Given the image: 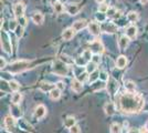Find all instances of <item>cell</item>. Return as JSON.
Instances as JSON below:
<instances>
[{"label": "cell", "mask_w": 148, "mask_h": 133, "mask_svg": "<svg viewBox=\"0 0 148 133\" xmlns=\"http://www.w3.org/2000/svg\"><path fill=\"white\" fill-rule=\"evenodd\" d=\"M64 1H65V0H64Z\"/></svg>", "instance_id": "52"}, {"label": "cell", "mask_w": 148, "mask_h": 133, "mask_svg": "<svg viewBox=\"0 0 148 133\" xmlns=\"http://www.w3.org/2000/svg\"><path fill=\"white\" fill-rule=\"evenodd\" d=\"M13 13L16 16V18L19 19L21 17H23V13H25V5L22 2H18L13 6Z\"/></svg>", "instance_id": "5"}, {"label": "cell", "mask_w": 148, "mask_h": 133, "mask_svg": "<svg viewBox=\"0 0 148 133\" xmlns=\"http://www.w3.org/2000/svg\"><path fill=\"white\" fill-rule=\"evenodd\" d=\"M139 1H140L142 5H146V3L148 2V0H139Z\"/></svg>", "instance_id": "47"}, {"label": "cell", "mask_w": 148, "mask_h": 133, "mask_svg": "<svg viewBox=\"0 0 148 133\" xmlns=\"http://www.w3.org/2000/svg\"><path fill=\"white\" fill-rule=\"evenodd\" d=\"M51 1H52L53 3H56V2H58V0H51Z\"/></svg>", "instance_id": "50"}, {"label": "cell", "mask_w": 148, "mask_h": 133, "mask_svg": "<svg viewBox=\"0 0 148 133\" xmlns=\"http://www.w3.org/2000/svg\"><path fill=\"white\" fill-rule=\"evenodd\" d=\"M126 36L130 39H135L137 37V28L135 25H130L126 30Z\"/></svg>", "instance_id": "17"}, {"label": "cell", "mask_w": 148, "mask_h": 133, "mask_svg": "<svg viewBox=\"0 0 148 133\" xmlns=\"http://www.w3.org/2000/svg\"><path fill=\"white\" fill-rule=\"evenodd\" d=\"M71 89L73 90L74 92L79 93V92L82 91V89H83V84H82V82H81L80 80L74 79V80H72V82H71Z\"/></svg>", "instance_id": "9"}, {"label": "cell", "mask_w": 148, "mask_h": 133, "mask_svg": "<svg viewBox=\"0 0 148 133\" xmlns=\"http://www.w3.org/2000/svg\"><path fill=\"white\" fill-rule=\"evenodd\" d=\"M116 25H114V23H104L103 25V30L105 32H108V33H114V32L116 31Z\"/></svg>", "instance_id": "21"}, {"label": "cell", "mask_w": 148, "mask_h": 133, "mask_svg": "<svg viewBox=\"0 0 148 133\" xmlns=\"http://www.w3.org/2000/svg\"><path fill=\"white\" fill-rule=\"evenodd\" d=\"M122 132V127L117 123H114L111 125V133H121Z\"/></svg>", "instance_id": "31"}, {"label": "cell", "mask_w": 148, "mask_h": 133, "mask_svg": "<svg viewBox=\"0 0 148 133\" xmlns=\"http://www.w3.org/2000/svg\"><path fill=\"white\" fill-rule=\"evenodd\" d=\"M92 61L94 62V63H99V62H101V57H99V54H95V56H93Z\"/></svg>", "instance_id": "43"}, {"label": "cell", "mask_w": 148, "mask_h": 133, "mask_svg": "<svg viewBox=\"0 0 148 133\" xmlns=\"http://www.w3.org/2000/svg\"><path fill=\"white\" fill-rule=\"evenodd\" d=\"M146 127H147V129H148V122H147V124H146Z\"/></svg>", "instance_id": "51"}, {"label": "cell", "mask_w": 148, "mask_h": 133, "mask_svg": "<svg viewBox=\"0 0 148 133\" xmlns=\"http://www.w3.org/2000/svg\"><path fill=\"white\" fill-rule=\"evenodd\" d=\"M23 31H25V28L21 27V25H18L17 29L14 30V33H16V36H17L18 38H21V37L23 36Z\"/></svg>", "instance_id": "34"}, {"label": "cell", "mask_w": 148, "mask_h": 133, "mask_svg": "<svg viewBox=\"0 0 148 133\" xmlns=\"http://www.w3.org/2000/svg\"><path fill=\"white\" fill-rule=\"evenodd\" d=\"M64 125L69 127V129H71L73 125H75V119H74L73 116H68L66 120L64 121Z\"/></svg>", "instance_id": "25"}, {"label": "cell", "mask_w": 148, "mask_h": 133, "mask_svg": "<svg viewBox=\"0 0 148 133\" xmlns=\"http://www.w3.org/2000/svg\"><path fill=\"white\" fill-rule=\"evenodd\" d=\"M74 33H75V30L73 28H69L66 30H64L63 34H62V38L64 39L65 41H69L74 37Z\"/></svg>", "instance_id": "14"}, {"label": "cell", "mask_w": 148, "mask_h": 133, "mask_svg": "<svg viewBox=\"0 0 148 133\" xmlns=\"http://www.w3.org/2000/svg\"><path fill=\"white\" fill-rule=\"evenodd\" d=\"M31 62L30 61H25V60H20L17 62H13L10 67H9V72L11 73H20L25 70L31 68Z\"/></svg>", "instance_id": "2"}, {"label": "cell", "mask_w": 148, "mask_h": 133, "mask_svg": "<svg viewBox=\"0 0 148 133\" xmlns=\"http://www.w3.org/2000/svg\"><path fill=\"white\" fill-rule=\"evenodd\" d=\"M21 100H22V95H21V93H19V92H14L12 94V96H11V102H12L13 104H16V105H18L19 103L21 102Z\"/></svg>", "instance_id": "22"}, {"label": "cell", "mask_w": 148, "mask_h": 133, "mask_svg": "<svg viewBox=\"0 0 148 133\" xmlns=\"http://www.w3.org/2000/svg\"><path fill=\"white\" fill-rule=\"evenodd\" d=\"M91 51L95 52L96 54H99V53H102L104 51V48H103V45H102L99 40H95L91 43Z\"/></svg>", "instance_id": "6"}, {"label": "cell", "mask_w": 148, "mask_h": 133, "mask_svg": "<svg viewBox=\"0 0 148 133\" xmlns=\"http://www.w3.org/2000/svg\"><path fill=\"white\" fill-rule=\"evenodd\" d=\"M9 27H10V29H11L12 31H14V30L17 29V27H18V25H17V21L11 20V21H10V23H9Z\"/></svg>", "instance_id": "42"}, {"label": "cell", "mask_w": 148, "mask_h": 133, "mask_svg": "<svg viewBox=\"0 0 148 133\" xmlns=\"http://www.w3.org/2000/svg\"><path fill=\"white\" fill-rule=\"evenodd\" d=\"M70 133H81V129L79 125H73V127L70 129Z\"/></svg>", "instance_id": "39"}, {"label": "cell", "mask_w": 148, "mask_h": 133, "mask_svg": "<svg viewBox=\"0 0 148 133\" xmlns=\"http://www.w3.org/2000/svg\"><path fill=\"white\" fill-rule=\"evenodd\" d=\"M139 132L140 133H148V129L146 127H143L139 129Z\"/></svg>", "instance_id": "46"}, {"label": "cell", "mask_w": 148, "mask_h": 133, "mask_svg": "<svg viewBox=\"0 0 148 133\" xmlns=\"http://www.w3.org/2000/svg\"><path fill=\"white\" fill-rule=\"evenodd\" d=\"M18 22H19V25H21V27H23V28H25V25H27V19H25V17H21V18H19Z\"/></svg>", "instance_id": "41"}, {"label": "cell", "mask_w": 148, "mask_h": 133, "mask_svg": "<svg viewBox=\"0 0 148 133\" xmlns=\"http://www.w3.org/2000/svg\"><path fill=\"white\" fill-rule=\"evenodd\" d=\"M96 19L99 20V22H104L105 19H106V16L104 14V12H101L96 14Z\"/></svg>", "instance_id": "38"}, {"label": "cell", "mask_w": 148, "mask_h": 133, "mask_svg": "<svg viewBox=\"0 0 148 133\" xmlns=\"http://www.w3.org/2000/svg\"><path fill=\"white\" fill-rule=\"evenodd\" d=\"M56 88L62 91V90L65 89V84H64V82H62V81H59V82L56 83Z\"/></svg>", "instance_id": "44"}, {"label": "cell", "mask_w": 148, "mask_h": 133, "mask_svg": "<svg viewBox=\"0 0 148 133\" xmlns=\"http://www.w3.org/2000/svg\"><path fill=\"white\" fill-rule=\"evenodd\" d=\"M99 79L103 80V81H106V80H108V74H107L105 71H102V72L99 73Z\"/></svg>", "instance_id": "40"}, {"label": "cell", "mask_w": 148, "mask_h": 133, "mask_svg": "<svg viewBox=\"0 0 148 133\" xmlns=\"http://www.w3.org/2000/svg\"><path fill=\"white\" fill-rule=\"evenodd\" d=\"M128 44H130V38H128L127 36H122V37L119 38L118 45H119V49H121V50L126 49V48L128 47Z\"/></svg>", "instance_id": "11"}, {"label": "cell", "mask_w": 148, "mask_h": 133, "mask_svg": "<svg viewBox=\"0 0 148 133\" xmlns=\"http://www.w3.org/2000/svg\"><path fill=\"white\" fill-rule=\"evenodd\" d=\"M127 20L130 22H136L138 20V13L135 12V11H130L128 14H127Z\"/></svg>", "instance_id": "24"}, {"label": "cell", "mask_w": 148, "mask_h": 133, "mask_svg": "<svg viewBox=\"0 0 148 133\" xmlns=\"http://www.w3.org/2000/svg\"><path fill=\"white\" fill-rule=\"evenodd\" d=\"M107 89L110 90L111 93H115L116 90L118 89V83L116 82L114 79H111V80L108 81V84H107Z\"/></svg>", "instance_id": "18"}, {"label": "cell", "mask_w": 148, "mask_h": 133, "mask_svg": "<svg viewBox=\"0 0 148 133\" xmlns=\"http://www.w3.org/2000/svg\"><path fill=\"white\" fill-rule=\"evenodd\" d=\"M39 88H40L41 91H43V92H48V91H52L54 89V85L48 82H41Z\"/></svg>", "instance_id": "20"}, {"label": "cell", "mask_w": 148, "mask_h": 133, "mask_svg": "<svg viewBox=\"0 0 148 133\" xmlns=\"http://www.w3.org/2000/svg\"><path fill=\"white\" fill-rule=\"evenodd\" d=\"M75 63L77 64V65H86L87 63H88V61H87L85 58L83 57H79L76 58V60H75Z\"/></svg>", "instance_id": "30"}, {"label": "cell", "mask_w": 148, "mask_h": 133, "mask_svg": "<svg viewBox=\"0 0 148 133\" xmlns=\"http://www.w3.org/2000/svg\"><path fill=\"white\" fill-rule=\"evenodd\" d=\"M52 71H53V73H56V76H65L68 74V65H66V63H64L62 60H56V61L53 62Z\"/></svg>", "instance_id": "3"}, {"label": "cell", "mask_w": 148, "mask_h": 133, "mask_svg": "<svg viewBox=\"0 0 148 133\" xmlns=\"http://www.w3.org/2000/svg\"><path fill=\"white\" fill-rule=\"evenodd\" d=\"M0 67H1V69H5V68H6V61H5V59H2V58H1V60H0Z\"/></svg>", "instance_id": "45"}, {"label": "cell", "mask_w": 148, "mask_h": 133, "mask_svg": "<svg viewBox=\"0 0 148 133\" xmlns=\"http://www.w3.org/2000/svg\"><path fill=\"white\" fill-rule=\"evenodd\" d=\"M127 64V59L124 56H121V57L117 58V61H116V67L118 69H124Z\"/></svg>", "instance_id": "19"}, {"label": "cell", "mask_w": 148, "mask_h": 133, "mask_svg": "<svg viewBox=\"0 0 148 133\" xmlns=\"http://www.w3.org/2000/svg\"><path fill=\"white\" fill-rule=\"evenodd\" d=\"M99 73H101V72L96 71V70H95L94 72H92V73H91V76H88V80H90V82H94L96 79H99Z\"/></svg>", "instance_id": "32"}, {"label": "cell", "mask_w": 148, "mask_h": 133, "mask_svg": "<svg viewBox=\"0 0 148 133\" xmlns=\"http://www.w3.org/2000/svg\"><path fill=\"white\" fill-rule=\"evenodd\" d=\"M65 11L70 14H76L79 11V6L76 3H69L65 7Z\"/></svg>", "instance_id": "16"}, {"label": "cell", "mask_w": 148, "mask_h": 133, "mask_svg": "<svg viewBox=\"0 0 148 133\" xmlns=\"http://www.w3.org/2000/svg\"><path fill=\"white\" fill-rule=\"evenodd\" d=\"M125 89L130 92H134L136 89V84L133 81H126L125 82Z\"/></svg>", "instance_id": "26"}, {"label": "cell", "mask_w": 148, "mask_h": 133, "mask_svg": "<svg viewBox=\"0 0 148 133\" xmlns=\"http://www.w3.org/2000/svg\"><path fill=\"white\" fill-rule=\"evenodd\" d=\"M104 111L107 115H113V114L115 113V111H116V109H115V104H114V103H112V102L106 103V104H105V107H104Z\"/></svg>", "instance_id": "15"}, {"label": "cell", "mask_w": 148, "mask_h": 133, "mask_svg": "<svg viewBox=\"0 0 148 133\" xmlns=\"http://www.w3.org/2000/svg\"><path fill=\"white\" fill-rule=\"evenodd\" d=\"M130 133H140L139 131H135V129H132V130H130Z\"/></svg>", "instance_id": "48"}, {"label": "cell", "mask_w": 148, "mask_h": 133, "mask_svg": "<svg viewBox=\"0 0 148 133\" xmlns=\"http://www.w3.org/2000/svg\"><path fill=\"white\" fill-rule=\"evenodd\" d=\"M95 1H96L97 3H103V2H104L105 0H95Z\"/></svg>", "instance_id": "49"}, {"label": "cell", "mask_w": 148, "mask_h": 133, "mask_svg": "<svg viewBox=\"0 0 148 133\" xmlns=\"http://www.w3.org/2000/svg\"><path fill=\"white\" fill-rule=\"evenodd\" d=\"M60 96H61V90H59L58 88H54L52 91H50V98L52 100H58L60 99Z\"/></svg>", "instance_id": "23"}, {"label": "cell", "mask_w": 148, "mask_h": 133, "mask_svg": "<svg viewBox=\"0 0 148 133\" xmlns=\"http://www.w3.org/2000/svg\"><path fill=\"white\" fill-rule=\"evenodd\" d=\"M83 57L86 59L87 61L90 62L91 60H92V58H93V56H92V51L91 50H85L84 52H83Z\"/></svg>", "instance_id": "35"}, {"label": "cell", "mask_w": 148, "mask_h": 133, "mask_svg": "<svg viewBox=\"0 0 148 133\" xmlns=\"http://www.w3.org/2000/svg\"><path fill=\"white\" fill-rule=\"evenodd\" d=\"M87 74H88L87 72H83V73H81V74L77 76V80H80L81 82H84L85 80L88 79V76H87Z\"/></svg>", "instance_id": "36"}, {"label": "cell", "mask_w": 148, "mask_h": 133, "mask_svg": "<svg viewBox=\"0 0 148 133\" xmlns=\"http://www.w3.org/2000/svg\"><path fill=\"white\" fill-rule=\"evenodd\" d=\"M1 47L2 49L6 51L7 53H11L12 48H11V41L9 39V36L6 32H1Z\"/></svg>", "instance_id": "4"}, {"label": "cell", "mask_w": 148, "mask_h": 133, "mask_svg": "<svg viewBox=\"0 0 148 133\" xmlns=\"http://www.w3.org/2000/svg\"><path fill=\"white\" fill-rule=\"evenodd\" d=\"M117 104L119 110H122L124 113H137L144 108V99L135 91H127L117 96Z\"/></svg>", "instance_id": "1"}, {"label": "cell", "mask_w": 148, "mask_h": 133, "mask_svg": "<svg viewBox=\"0 0 148 133\" xmlns=\"http://www.w3.org/2000/svg\"><path fill=\"white\" fill-rule=\"evenodd\" d=\"M96 70V63H94V62H88V63L86 64V72L87 73H92V72H94Z\"/></svg>", "instance_id": "29"}, {"label": "cell", "mask_w": 148, "mask_h": 133, "mask_svg": "<svg viewBox=\"0 0 148 133\" xmlns=\"http://www.w3.org/2000/svg\"><path fill=\"white\" fill-rule=\"evenodd\" d=\"M45 114H47V109H45V107L42 105V104H39L37 108H36V110H34L36 118L37 119H42Z\"/></svg>", "instance_id": "8"}, {"label": "cell", "mask_w": 148, "mask_h": 133, "mask_svg": "<svg viewBox=\"0 0 148 133\" xmlns=\"http://www.w3.org/2000/svg\"><path fill=\"white\" fill-rule=\"evenodd\" d=\"M88 30L92 33L93 36H99L101 33V27H99L96 22H91L88 25Z\"/></svg>", "instance_id": "10"}, {"label": "cell", "mask_w": 148, "mask_h": 133, "mask_svg": "<svg viewBox=\"0 0 148 133\" xmlns=\"http://www.w3.org/2000/svg\"><path fill=\"white\" fill-rule=\"evenodd\" d=\"M85 27H86V21H85V20H77V21H75L73 23V25H72V28L75 30V32L84 29Z\"/></svg>", "instance_id": "13"}, {"label": "cell", "mask_w": 148, "mask_h": 133, "mask_svg": "<svg viewBox=\"0 0 148 133\" xmlns=\"http://www.w3.org/2000/svg\"><path fill=\"white\" fill-rule=\"evenodd\" d=\"M110 9V7H108V5H106V3H102L101 6L99 7V12H107V10Z\"/></svg>", "instance_id": "37"}, {"label": "cell", "mask_w": 148, "mask_h": 133, "mask_svg": "<svg viewBox=\"0 0 148 133\" xmlns=\"http://www.w3.org/2000/svg\"><path fill=\"white\" fill-rule=\"evenodd\" d=\"M116 9L115 8H110L108 10H107V12H106V16L107 17H110V18H117V17H119L121 14H116Z\"/></svg>", "instance_id": "27"}, {"label": "cell", "mask_w": 148, "mask_h": 133, "mask_svg": "<svg viewBox=\"0 0 148 133\" xmlns=\"http://www.w3.org/2000/svg\"><path fill=\"white\" fill-rule=\"evenodd\" d=\"M53 7H54V11H56V13H62L63 11H64V7H63V5H62L61 2H56L54 5H53Z\"/></svg>", "instance_id": "28"}, {"label": "cell", "mask_w": 148, "mask_h": 133, "mask_svg": "<svg viewBox=\"0 0 148 133\" xmlns=\"http://www.w3.org/2000/svg\"><path fill=\"white\" fill-rule=\"evenodd\" d=\"M9 85H10V89L13 90V91H18L19 88H20V84H19L17 81H14V80L9 81Z\"/></svg>", "instance_id": "33"}, {"label": "cell", "mask_w": 148, "mask_h": 133, "mask_svg": "<svg viewBox=\"0 0 148 133\" xmlns=\"http://www.w3.org/2000/svg\"><path fill=\"white\" fill-rule=\"evenodd\" d=\"M5 125H6V127L9 131L13 132V130L16 127V122H14V118H13L12 115L6 116V119H5Z\"/></svg>", "instance_id": "7"}, {"label": "cell", "mask_w": 148, "mask_h": 133, "mask_svg": "<svg viewBox=\"0 0 148 133\" xmlns=\"http://www.w3.org/2000/svg\"><path fill=\"white\" fill-rule=\"evenodd\" d=\"M43 20H44V17L41 12H34L32 14V21L36 25H42L43 23Z\"/></svg>", "instance_id": "12"}]
</instances>
